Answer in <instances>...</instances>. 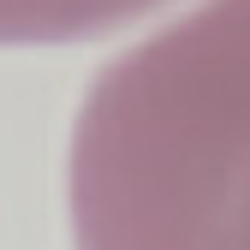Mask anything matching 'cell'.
<instances>
[{
  "label": "cell",
  "instance_id": "cell-1",
  "mask_svg": "<svg viewBox=\"0 0 250 250\" xmlns=\"http://www.w3.org/2000/svg\"><path fill=\"white\" fill-rule=\"evenodd\" d=\"M137 6L149 0H0V36H78Z\"/></svg>",
  "mask_w": 250,
  "mask_h": 250
}]
</instances>
